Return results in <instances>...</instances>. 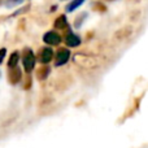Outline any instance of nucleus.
Segmentation results:
<instances>
[{"label":"nucleus","mask_w":148,"mask_h":148,"mask_svg":"<svg viewBox=\"0 0 148 148\" xmlns=\"http://www.w3.org/2000/svg\"><path fill=\"white\" fill-rule=\"evenodd\" d=\"M35 62H36V59H35L34 52L31 51L30 48H25V49H23L22 64H23V69H25L26 73H29V74L31 73V70H33L34 66H35Z\"/></svg>","instance_id":"obj_1"},{"label":"nucleus","mask_w":148,"mask_h":148,"mask_svg":"<svg viewBox=\"0 0 148 148\" xmlns=\"http://www.w3.org/2000/svg\"><path fill=\"white\" fill-rule=\"evenodd\" d=\"M70 59V51L68 48H60L59 51L56 52V56H55V60H56V66H61V65H65Z\"/></svg>","instance_id":"obj_2"},{"label":"nucleus","mask_w":148,"mask_h":148,"mask_svg":"<svg viewBox=\"0 0 148 148\" xmlns=\"http://www.w3.org/2000/svg\"><path fill=\"white\" fill-rule=\"evenodd\" d=\"M52 59H53V51H52L51 47H44V48H42L40 51H39V55H38L39 62L46 65V64H48V62H51Z\"/></svg>","instance_id":"obj_3"},{"label":"nucleus","mask_w":148,"mask_h":148,"mask_svg":"<svg viewBox=\"0 0 148 148\" xmlns=\"http://www.w3.org/2000/svg\"><path fill=\"white\" fill-rule=\"evenodd\" d=\"M43 40L46 44L48 46H57V44L61 43V36L56 33V31H48V33L44 34Z\"/></svg>","instance_id":"obj_4"},{"label":"nucleus","mask_w":148,"mask_h":148,"mask_svg":"<svg viewBox=\"0 0 148 148\" xmlns=\"http://www.w3.org/2000/svg\"><path fill=\"white\" fill-rule=\"evenodd\" d=\"M21 79H22V72H21L20 68L16 66V68L9 69V73H8V81H9L10 83L17 84Z\"/></svg>","instance_id":"obj_5"},{"label":"nucleus","mask_w":148,"mask_h":148,"mask_svg":"<svg viewBox=\"0 0 148 148\" xmlns=\"http://www.w3.org/2000/svg\"><path fill=\"white\" fill-rule=\"evenodd\" d=\"M65 43L69 47H78L81 44V38L73 33H68V35L65 36Z\"/></svg>","instance_id":"obj_6"},{"label":"nucleus","mask_w":148,"mask_h":148,"mask_svg":"<svg viewBox=\"0 0 148 148\" xmlns=\"http://www.w3.org/2000/svg\"><path fill=\"white\" fill-rule=\"evenodd\" d=\"M18 61H20V53H18V52H13L9 56V60H8V68H9V69L16 68L18 65Z\"/></svg>","instance_id":"obj_7"},{"label":"nucleus","mask_w":148,"mask_h":148,"mask_svg":"<svg viewBox=\"0 0 148 148\" xmlns=\"http://www.w3.org/2000/svg\"><path fill=\"white\" fill-rule=\"evenodd\" d=\"M49 72H51L49 66H46V65H44V66H42L40 69L36 72V77H38L39 81H44V79L49 75Z\"/></svg>","instance_id":"obj_8"},{"label":"nucleus","mask_w":148,"mask_h":148,"mask_svg":"<svg viewBox=\"0 0 148 148\" xmlns=\"http://www.w3.org/2000/svg\"><path fill=\"white\" fill-rule=\"evenodd\" d=\"M55 27L56 29H66L68 27V20L65 16H60V17L56 18V21H55Z\"/></svg>","instance_id":"obj_9"},{"label":"nucleus","mask_w":148,"mask_h":148,"mask_svg":"<svg viewBox=\"0 0 148 148\" xmlns=\"http://www.w3.org/2000/svg\"><path fill=\"white\" fill-rule=\"evenodd\" d=\"M84 3V0H73L72 3H69L66 7V10L68 12H73V10H75L77 8H79L82 4Z\"/></svg>","instance_id":"obj_10"},{"label":"nucleus","mask_w":148,"mask_h":148,"mask_svg":"<svg viewBox=\"0 0 148 148\" xmlns=\"http://www.w3.org/2000/svg\"><path fill=\"white\" fill-rule=\"evenodd\" d=\"M5 55H7V49H5V48H1V49H0V64L3 62V60H4Z\"/></svg>","instance_id":"obj_11"},{"label":"nucleus","mask_w":148,"mask_h":148,"mask_svg":"<svg viewBox=\"0 0 148 148\" xmlns=\"http://www.w3.org/2000/svg\"><path fill=\"white\" fill-rule=\"evenodd\" d=\"M30 86H31V77L27 75V79H26V83H25V88L26 90L30 88Z\"/></svg>","instance_id":"obj_12"},{"label":"nucleus","mask_w":148,"mask_h":148,"mask_svg":"<svg viewBox=\"0 0 148 148\" xmlns=\"http://www.w3.org/2000/svg\"><path fill=\"white\" fill-rule=\"evenodd\" d=\"M20 1H21V0H8V1H7V5L9 7V5H13V4H18Z\"/></svg>","instance_id":"obj_13"}]
</instances>
